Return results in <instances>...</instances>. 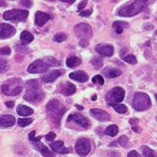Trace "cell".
Masks as SVG:
<instances>
[{"instance_id": "obj_1", "label": "cell", "mask_w": 157, "mask_h": 157, "mask_svg": "<svg viewBox=\"0 0 157 157\" xmlns=\"http://www.w3.org/2000/svg\"><path fill=\"white\" fill-rule=\"evenodd\" d=\"M27 92L24 95L26 101L33 103L41 102L44 98V92L38 80H28L26 82Z\"/></svg>"}, {"instance_id": "obj_2", "label": "cell", "mask_w": 157, "mask_h": 157, "mask_svg": "<svg viewBox=\"0 0 157 157\" xmlns=\"http://www.w3.org/2000/svg\"><path fill=\"white\" fill-rule=\"evenodd\" d=\"M46 111L56 126H60L61 119L66 112V108L63 106V103L56 99H52L46 104Z\"/></svg>"}, {"instance_id": "obj_3", "label": "cell", "mask_w": 157, "mask_h": 157, "mask_svg": "<svg viewBox=\"0 0 157 157\" xmlns=\"http://www.w3.org/2000/svg\"><path fill=\"white\" fill-rule=\"evenodd\" d=\"M23 89V82L21 78H10L3 83L1 90L4 95L9 97L19 95Z\"/></svg>"}, {"instance_id": "obj_4", "label": "cell", "mask_w": 157, "mask_h": 157, "mask_svg": "<svg viewBox=\"0 0 157 157\" xmlns=\"http://www.w3.org/2000/svg\"><path fill=\"white\" fill-rule=\"evenodd\" d=\"M146 1H134L129 4H126L120 9L118 15L123 17H132L139 14L145 9Z\"/></svg>"}, {"instance_id": "obj_5", "label": "cell", "mask_w": 157, "mask_h": 157, "mask_svg": "<svg viewBox=\"0 0 157 157\" xmlns=\"http://www.w3.org/2000/svg\"><path fill=\"white\" fill-rule=\"evenodd\" d=\"M151 106V100L148 95L143 92H137L134 95L132 108L137 111H144Z\"/></svg>"}, {"instance_id": "obj_6", "label": "cell", "mask_w": 157, "mask_h": 157, "mask_svg": "<svg viewBox=\"0 0 157 157\" xmlns=\"http://www.w3.org/2000/svg\"><path fill=\"white\" fill-rule=\"evenodd\" d=\"M125 98V90L121 87H114L107 93L106 102L109 105L119 104Z\"/></svg>"}, {"instance_id": "obj_7", "label": "cell", "mask_w": 157, "mask_h": 157, "mask_svg": "<svg viewBox=\"0 0 157 157\" xmlns=\"http://www.w3.org/2000/svg\"><path fill=\"white\" fill-rule=\"evenodd\" d=\"M28 15L29 13L28 10L14 9L4 12L3 18L6 21H24L27 20Z\"/></svg>"}, {"instance_id": "obj_8", "label": "cell", "mask_w": 157, "mask_h": 157, "mask_svg": "<svg viewBox=\"0 0 157 157\" xmlns=\"http://www.w3.org/2000/svg\"><path fill=\"white\" fill-rule=\"evenodd\" d=\"M75 33L80 40H87L92 37V29L89 24L79 23L75 27Z\"/></svg>"}, {"instance_id": "obj_9", "label": "cell", "mask_w": 157, "mask_h": 157, "mask_svg": "<svg viewBox=\"0 0 157 157\" xmlns=\"http://www.w3.org/2000/svg\"><path fill=\"white\" fill-rule=\"evenodd\" d=\"M90 142L87 138H79L75 144V150L80 156H86L90 153Z\"/></svg>"}, {"instance_id": "obj_10", "label": "cell", "mask_w": 157, "mask_h": 157, "mask_svg": "<svg viewBox=\"0 0 157 157\" xmlns=\"http://www.w3.org/2000/svg\"><path fill=\"white\" fill-rule=\"evenodd\" d=\"M49 66L44 62L43 60H37L29 65L28 67V72L30 74H42L47 72Z\"/></svg>"}, {"instance_id": "obj_11", "label": "cell", "mask_w": 157, "mask_h": 157, "mask_svg": "<svg viewBox=\"0 0 157 157\" xmlns=\"http://www.w3.org/2000/svg\"><path fill=\"white\" fill-rule=\"evenodd\" d=\"M67 121H75L76 122L78 125H79L82 127L85 128H88L90 126V121L86 117H85L83 114H79V113H75V114H70L67 117Z\"/></svg>"}, {"instance_id": "obj_12", "label": "cell", "mask_w": 157, "mask_h": 157, "mask_svg": "<svg viewBox=\"0 0 157 157\" xmlns=\"http://www.w3.org/2000/svg\"><path fill=\"white\" fill-rule=\"evenodd\" d=\"M16 33V28L10 24L0 23V39L10 38Z\"/></svg>"}, {"instance_id": "obj_13", "label": "cell", "mask_w": 157, "mask_h": 157, "mask_svg": "<svg viewBox=\"0 0 157 157\" xmlns=\"http://www.w3.org/2000/svg\"><path fill=\"white\" fill-rule=\"evenodd\" d=\"M90 114L93 116V117L98 120V121L101 122H105L109 121L111 119V116L109 113H107L106 111L102 109H91L90 110Z\"/></svg>"}, {"instance_id": "obj_14", "label": "cell", "mask_w": 157, "mask_h": 157, "mask_svg": "<svg viewBox=\"0 0 157 157\" xmlns=\"http://www.w3.org/2000/svg\"><path fill=\"white\" fill-rule=\"evenodd\" d=\"M59 90L64 96H71V95L75 94V92L76 91V87L73 83L66 81L60 85Z\"/></svg>"}, {"instance_id": "obj_15", "label": "cell", "mask_w": 157, "mask_h": 157, "mask_svg": "<svg viewBox=\"0 0 157 157\" xmlns=\"http://www.w3.org/2000/svg\"><path fill=\"white\" fill-rule=\"evenodd\" d=\"M95 50L98 54L103 56H112L114 54V47L112 45H109V44H97Z\"/></svg>"}, {"instance_id": "obj_16", "label": "cell", "mask_w": 157, "mask_h": 157, "mask_svg": "<svg viewBox=\"0 0 157 157\" xmlns=\"http://www.w3.org/2000/svg\"><path fill=\"white\" fill-rule=\"evenodd\" d=\"M33 144L34 146V148L37 150H39V152L42 154L44 157H56L55 154L52 153V151H51L43 143H41L40 141L33 143Z\"/></svg>"}, {"instance_id": "obj_17", "label": "cell", "mask_w": 157, "mask_h": 157, "mask_svg": "<svg viewBox=\"0 0 157 157\" xmlns=\"http://www.w3.org/2000/svg\"><path fill=\"white\" fill-rule=\"evenodd\" d=\"M16 123V118L10 114H5L0 116V127L6 128L15 125Z\"/></svg>"}, {"instance_id": "obj_18", "label": "cell", "mask_w": 157, "mask_h": 157, "mask_svg": "<svg viewBox=\"0 0 157 157\" xmlns=\"http://www.w3.org/2000/svg\"><path fill=\"white\" fill-rule=\"evenodd\" d=\"M61 75H62V72L60 70H51L49 71L48 73H45V75H44L41 77V79L45 83L54 82Z\"/></svg>"}, {"instance_id": "obj_19", "label": "cell", "mask_w": 157, "mask_h": 157, "mask_svg": "<svg viewBox=\"0 0 157 157\" xmlns=\"http://www.w3.org/2000/svg\"><path fill=\"white\" fill-rule=\"evenodd\" d=\"M51 19V16L42 11H37L35 14V24L37 26H43Z\"/></svg>"}, {"instance_id": "obj_20", "label": "cell", "mask_w": 157, "mask_h": 157, "mask_svg": "<svg viewBox=\"0 0 157 157\" xmlns=\"http://www.w3.org/2000/svg\"><path fill=\"white\" fill-rule=\"evenodd\" d=\"M51 148L54 152L58 154H62V155L67 154L68 151H69L68 149L65 147L64 143L63 141H56L54 143H52V144H51Z\"/></svg>"}, {"instance_id": "obj_21", "label": "cell", "mask_w": 157, "mask_h": 157, "mask_svg": "<svg viewBox=\"0 0 157 157\" xmlns=\"http://www.w3.org/2000/svg\"><path fill=\"white\" fill-rule=\"evenodd\" d=\"M69 78H73L74 80H76L78 82L85 83L88 80V75H86V72L82 70H78L71 73L69 75Z\"/></svg>"}, {"instance_id": "obj_22", "label": "cell", "mask_w": 157, "mask_h": 157, "mask_svg": "<svg viewBox=\"0 0 157 157\" xmlns=\"http://www.w3.org/2000/svg\"><path fill=\"white\" fill-rule=\"evenodd\" d=\"M17 114L21 115V116H29L33 114V110L31 108L25 105H19L16 109Z\"/></svg>"}, {"instance_id": "obj_23", "label": "cell", "mask_w": 157, "mask_h": 157, "mask_svg": "<svg viewBox=\"0 0 157 157\" xmlns=\"http://www.w3.org/2000/svg\"><path fill=\"white\" fill-rule=\"evenodd\" d=\"M21 42L22 43L23 45L28 44L31 43L32 41L33 40V35L31 33H29L28 31H23L21 33Z\"/></svg>"}, {"instance_id": "obj_24", "label": "cell", "mask_w": 157, "mask_h": 157, "mask_svg": "<svg viewBox=\"0 0 157 157\" xmlns=\"http://www.w3.org/2000/svg\"><path fill=\"white\" fill-rule=\"evenodd\" d=\"M82 61L81 59L78 58V56H70L66 60V64L68 67L70 68H74V67H77L79 64H81Z\"/></svg>"}, {"instance_id": "obj_25", "label": "cell", "mask_w": 157, "mask_h": 157, "mask_svg": "<svg viewBox=\"0 0 157 157\" xmlns=\"http://www.w3.org/2000/svg\"><path fill=\"white\" fill-rule=\"evenodd\" d=\"M103 75H105L107 78H115L121 75V71L118 68H109V69H105L103 71Z\"/></svg>"}, {"instance_id": "obj_26", "label": "cell", "mask_w": 157, "mask_h": 157, "mask_svg": "<svg viewBox=\"0 0 157 157\" xmlns=\"http://www.w3.org/2000/svg\"><path fill=\"white\" fill-rule=\"evenodd\" d=\"M127 27H128V24L126 23V22H125V21H114V23H113V28H114L116 33H118V34L122 33L124 28H127Z\"/></svg>"}, {"instance_id": "obj_27", "label": "cell", "mask_w": 157, "mask_h": 157, "mask_svg": "<svg viewBox=\"0 0 157 157\" xmlns=\"http://www.w3.org/2000/svg\"><path fill=\"white\" fill-rule=\"evenodd\" d=\"M118 132H119V128L116 125H109L105 130V134L109 135L110 137L116 136Z\"/></svg>"}, {"instance_id": "obj_28", "label": "cell", "mask_w": 157, "mask_h": 157, "mask_svg": "<svg viewBox=\"0 0 157 157\" xmlns=\"http://www.w3.org/2000/svg\"><path fill=\"white\" fill-rule=\"evenodd\" d=\"M43 61L47 64L49 67L60 66V64H61V63L58 62L55 57H51V56H49V57H44V58L43 59Z\"/></svg>"}, {"instance_id": "obj_29", "label": "cell", "mask_w": 157, "mask_h": 157, "mask_svg": "<svg viewBox=\"0 0 157 157\" xmlns=\"http://www.w3.org/2000/svg\"><path fill=\"white\" fill-rule=\"evenodd\" d=\"M142 152H143L144 157H157L155 151H154L153 149H151L147 146H143Z\"/></svg>"}, {"instance_id": "obj_30", "label": "cell", "mask_w": 157, "mask_h": 157, "mask_svg": "<svg viewBox=\"0 0 157 157\" xmlns=\"http://www.w3.org/2000/svg\"><path fill=\"white\" fill-rule=\"evenodd\" d=\"M90 63L92 64V66L96 68V69H100L102 68V65H103V63H102V60L101 58H98V57H95L91 61H90Z\"/></svg>"}, {"instance_id": "obj_31", "label": "cell", "mask_w": 157, "mask_h": 157, "mask_svg": "<svg viewBox=\"0 0 157 157\" xmlns=\"http://www.w3.org/2000/svg\"><path fill=\"white\" fill-rule=\"evenodd\" d=\"M67 38V35L64 33H56L55 36H54V41L55 42H57V43H62L63 41H65Z\"/></svg>"}, {"instance_id": "obj_32", "label": "cell", "mask_w": 157, "mask_h": 157, "mask_svg": "<svg viewBox=\"0 0 157 157\" xmlns=\"http://www.w3.org/2000/svg\"><path fill=\"white\" fill-rule=\"evenodd\" d=\"M112 107L114 108V109L118 112L119 114H124L127 111V107L124 104H114V105H112Z\"/></svg>"}, {"instance_id": "obj_33", "label": "cell", "mask_w": 157, "mask_h": 157, "mask_svg": "<svg viewBox=\"0 0 157 157\" xmlns=\"http://www.w3.org/2000/svg\"><path fill=\"white\" fill-rule=\"evenodd\" d=\"M32 122H33V120L30 119V118H24V119H19L18 120V125L21 127H25V126L30 125Z\"/></svg>"}, {"instance_id": "obj_34", "label": "cell", "mask_w": 157, "mask_h": 157, "mask_svg": "<svg viewBox=\"0 0 157 157\" xmlns=\"http://www.w3.org/2000/svg\"><path fill=\"white\" fill-rule=\"evenodd\" d=\"M123 60L127 63H130V64H136L137 63V58L136 56L133 55H127L125 56V57L123 58Z\"/></svg>"}, {"instance_id": "obj_35", "label": "cell", "mask_w": 157, "mask_h": 157, "mask_svg": "<svg viewBox=\"0 0 157 157\" xmlns=\"http://www.w3.org/2000/svg\"><path fill=\"white\" fill-rule=\"evenodd\" d=\"M92 83L96 84V85H99V86H102L104 84V79L101 75H96L92 78Z\"/></svg>"}, {"instance_id": "obj_36", "label": "cell", "mask_w": 157, "mask_h": 157, "mask_svg": "<svg viewBox=\"0 0 157 157\" xmlns=\"http://www.w3.org/2000/svg\"><path fill=\"white\" fill-rule=\"evenodd\" d=\"M8 70V63L4 59L0 58V73H4Z\"/></svg>"}, {"instance_id": "obj_37", "label": "cell", "mask_w": 157, "mask_h": 157, "mask_svg": "<svg viewBox=\"0 0 157 157\" xmlns=\"http://www.w3.org/2000/svg\"><path fill=\"white\" fill-rule=\"evenodd\" d=\"M35 134H36L35 131H32L31 132L29 133V135H28L29 140H30V142H31V143H36V142H39L40 141V139L42 138V137H41V136L36 137Z\"/></svg>"}, {"instance_id": "obj_38", "label": "cell", "mask_w": 157, "mask_h": 157, "mask_svg": "<svg viewBox=\"0 0 157 157\" xmlns=\"http://www.w3.org/2000/svg\"><path fill=\"white\" fill-rule=\"evenodd\" d=\"M118 143H119V144L121 146L126 148L127 144H128V138H127L126 136H121L118 139Z\"/></svg>"}, {"instance_id": "obj_39", "label": "cell", "mask_w": 157, "mask_h": 157, "mask_svg": "<svg viewBox=\"0 0 157 157\" xmlns=\"http://www.w3.org/2000/svg\"><path fill=\"white\" fill-rule=\"evenodd\" d=\"M10 53H11V50L8 46H4L0 49V55L1 56H9L10 55Z\"/></svg>"}, {"instance_id": "obj_40", "label": "cell", "mask_w": 157, "mask_h": 157, "mask_svg": "<svg viewBox=\"0 0 157 157\" xmlns=\"http://www.w3.org/2000/svg\"><path fill=\"white\" fill-rule=\"evenodd\" d=\"M45 138H46V140H48V141L54 140L56 138V133H54L53 132H49V133L45 136Z\"/></svg>"}, {"instance_id": "obj_41", "label": "cell", "mask_w": 157, "mask_h": 157, "mask_svg": "<svg viewBox=\"0 0 157 157\" xmlns=\"http://www.w3.org/2000/svg\"><path fill=\"white\" fill-rule=\"evenodd\" d=\"M92 13V10H82L79 13V16H89L91 15Z\"/></svg>"}, {"instance_id": "obj_42", "label": "cell", "mask_w": 157, "mask_h": 157, "mask_svg": "<svg viewBox=\"0 0 157 157\" xmlns=\"http://www.w3.org/2000/svg\"><path fill=\"white\" fill-rule=\"evenodd\" d=\"M20 4L21 5H23L25 7H28V8H30L32 5H33V2L32 1H21Z\"/></svg>"}, {"instance_id": "obj_43", "label": "cell", "mask_w": 157, "mask_h": 157, "mask_svg": "<svg viewBox=\"0 0 157 157\" xmlns=\"http://www.w3.org/2000/svg\"><path fill=\"white\" fill-rule=\"evenodd\" d=\"M86 4H87V1H81V2H80V4H78V11H79V10H81V11H82V10L86 6Z\"/></svg>"}, {"instance_id": "obj_44", "label": "cell", "mask_w": 157, "mask_h": 157, "mask_svg": "<svg viewBox=\"0 0 157 157\" xmlns=\"http://www.w3.org/2000/svg\"><path fill=\"white\" fill-rule=\"evenodd\" d=\"M127 157H141V155H140L139 154L137 153V151H135V150H132V151H131V152L128 154Z\"/></svg>"}, {"instance_id": "obj_45", "label": "cell", "mask_w": 157, "mask_h": 157, "mask_svg": "<svg viewBox=\"0 0 157 157\" xmlns=\"http://www.w3.org/2000/svg\"><path fill=\"white\" fill-rule=\"evenodd\" d=\"M78 44H79L81 47H87L88 44H89V41H87V40H79Z\"/></svg>"}, {"instance_id": "obj_46", "label": "cell", "mask_w": 157, "mask_h": 157, "mask_svg": "<svg viewBox=\"0 0 157 157\" xmlns=\"http://www.w3.org/2000/svg\"><path fill=\"white\" fill-rule=\"evenodd\" d=\"M137 123H138V120H137V118H132V119L130 120V124H132L133 126H136Z\"/></svg>"}, {"instance_id": "obj_47", "label": "cell", "mask_w": 157, "mask_h": 157, "mask_svg": "<svg viewBox=\"0 0 157 157\" xmlns=\"http://www.w3.org/2000/svg\"><path fill=\"white\" fill-rule=\"evenodd\" d=\"M5 105L8 107L9 109H12L14 105H15V102H13V101H9V102H5Z\"/></svg>"}, {"instance_id": "obj_48", "label": "cell", "mask_w": 157, "mask_h": 157, "mask_svg": "<svg viewBox=\"0 0 157 157\" xmlns=\"http://www.w3.org/2000/svg\"><path fill=\"white\" fill-rule=\"evenodd\" d=\"M132 130H133L135 132H137V133H138V132H141V129H140V128H139V127L137 126H132Z\"/></svg>"}, {"instance_id": "obj_49", "label": "cell", "mask_w": 157, "mask_h": 157, "mask_svg": "<svg viewBox=\"0 0 157 157\" xmlns=\"http://www.w3.org/2000/svg\"><path fill=\"white\" fill-rule=\"evenodd\" d=\"M0 6H6V4L4 1H0Z\"/></svg>"}, {"instance_id": "obj_50", "label": "cell", "mask_w": 157, "mask_h": 157, "mask_svg": "<svg viewBox=\"0 0 157 157\" xmlns=\"http://www.w3.org/2000/svg\"><path fill=\"white\" fill-rule=\"evenodd\" d=\"M63 2H64V3H70V4H73V3H74L75 1H74V0H73V1H67V0H63Z\"/></svg>"}, {"instance_id": "obj_51", "label": "cell", "mask_w": 157, "mask_h": 157, "mask_svg": "<svg viewBox=\"0 0 157 157\" xmlns=\"http://www.w3.org/2000/svg\"><path fill=\"white\" fill-rule=\"evenodd\" d=\"M75 106H76V108H77V109H80V110L83 109V107H81L80 105H78V104H76Z\"/></svg>"}, {"instance_id": "obj_52", "label": "cell", "mask_w": 157, "mask_h": 157, "mask_svg": "<svg viewBox=\"0 0 157 157\" xmlns=\"http://www.w3.org/2000/svg\"><path fill=\"white\" fill-rule=\"evenodd\" d=\"M96 98H97V96H96V95H94V96L91 98V100H92V101H95V100H96Z\"/></svg>"}, {"instance_id": "obj_53", "label": "cell", "mask_w": 157, "mask_h": 157, "mask_svg": "<svg viewBox=\"0 0 157 157\" xmlns=\"http://www.w3.org/2000/svg\"><path fill=\"white\" fill-rule=\"evenodd\" d=\"M155 99H156V102H157V94H155Z\"/></svg>"}, {"instance_id": "obj_54", "label": "cell", "mask_w": 157, "mask_h": 157, "mask_svg": "<svg viewBox=\"0 0 157 157\" xmlns=\"http://www.w3.org/2000/svg\"><path fill=\"white\" fill-rule=\"evenodd\" d=\"M155 34H156V35H157V30H156V32H155Z\"/></svg>"}]
</instances>
